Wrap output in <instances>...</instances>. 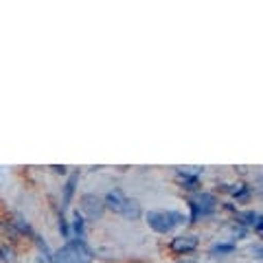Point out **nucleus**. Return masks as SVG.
<instances>
[{
	"label": "nucleus",
	"instance_id": "1",
	"mask_svg": "<svg viewBox=\"0 0 263 263\" xmlns=\"http://www.w3.org/2000/svg\"><path fill=\"white\" fill-rule=\"evenodd\" d=\"M92 259H95L92 250L81 239L68 241L53 254V263H92Z\"/></svg>",
	"mask_w": 263,
	"mask_h": 263
},
{
	"label": "nucleus",
	"instance_id": "2",
	"mask_svg": "<svg viewBox=\"0 0 263 263\" xmlns=\"http://www.w3.org/2000/svg\"><path fill=\"white\" fill-rule=\"evenodd\" d=\"M105 209H110L114 213H119V215L127 217V219H138L141 217V206H138V202L129 200V197L119 191V189H114V191H110L108 195H105Z\"/></svg>",
	"mask_w": 263,
	"mask_h": 263
},
{
	"label": "nucleus",
	"instance_id": "3",
	"mask_svg": "<svg viewBox=\"0 0 263 263\" xmlns=\"http://www.w3.org/2000/svg\"><path fill=\"white\" fill-rule=\"evenodd\" d=\"M147 224H149L156 233H169L176 226L184 224V215L178 211H149L147 213Z\"/></svg>",
	"mask_w": 263,
	"mask_h": 263
},
{
	"label": "nucleus",
	"instance_id": "4",
	"mask_svg": "<svg viewBox=\"0 0 263 263\" xmlns=\"http://www.w3.org/2000/svg\"><path fill=\"white\" fill-rule=\"evenodd\" d=\"M189 206H191V219H200V217H206L215 209V197L211 193H195L191 195L189 200Z\"/></svg>",
	"mask_w": 263,
	"mask_h": 263
},
{
	"label": "nucleus",
	"instance_id": "5",
	"mask_svg": "<svg viewBox=\"0 0 263 263\" xmlns=\"http://www.w3.org/2000/svg\"><path fill=\"white\" fill-rule=\"evenodd\" d=\"M79 209H81V213H84L86 217L97 219V217L103 215L105 204H103L101 197H97L92 193H86V195H81V200H79Z\"/></svg>",
	"mask_w": 263,
	"mask_h": 263
},
{
	"label": "nucleus",
	"instance_id": "6",
	"mask_svg": "<svg viewBox=\"0 0 263 263\" xmlns=\"http://www.w3.org/2000/svg\"><path fill=\"white\" fill-rule=\"evenodd\" d=\"M171 252L176 254H189L197 248V237L195 235H180V237H174V241H171Z\"/></svg>",
	"mask_w": 263,
	"mask_h": 263
},
{
	"label": "nucleus",
	"instance_id": "7",
	"mask_svg": "<svg viewBox=\"0 0 263 263\" xmlns=\"http://www.w3.org/2000/svg\"><path fill=\"white\" fill-rule=\"evenodd\" d=\"M176 182L182 186V189H189V191H193V189H197V178L186 174V171H182V174L176 176Z\"/></svg>",
	"mask_w": 263,
	"mask_h": 263
},
{
	"label": "nucleus",
	"instance_id": "8",
	"mask_svg": "<svg viewBox=\"0 0 263 263\" xmlns=\"http://www.w3.org/2000/svg\"><path fill=\"white\" fill-rule=\"evenodd\" d=\"M77 180L79 176L77 174H72L68 178V182H66V189H64V206H68L70 200H72V193H75V184H77Z\"/></svg>",
	"mask_w": 263,
	"mask_h": 263
},
{
	"label": "nucleus",
	"instance_id": "9",
	"mask_svg": "<svg viewBox=\"0 0 263 263\" xmlns=\"http://www.w3.org/2000/svg\"><path fill=\"white\" fill-rule=\"evenodd\" d=\"M239 217L243 224H250V226H259V219H261V215H257V213H241Z\"/></svg>",
	"mask_w": 263,
	"mask_h": 263
},
{
	"label": "nucleus",
	"instance_id": "10",
	"mask_svg": "<svg viewBox=\"0 0 263 263\" xmlns=\"http://www.w3.org/2000/svg\"><path fill=\"white\" fill-rule=\"evenodd\" d=\"M13 259H15L13 250L7 248V246H3V248H0V261H3V263H13Z\"/></svg>",
	"mask_w": 263,
	"mask_h": 263
},
{
	"label": "nucleus",
	"instance_id": "11",
	"mask_svg": "<svg viewBox=\"0 0 263 263\" xmlns=\"http://www.w3.org/2000/svg\"><path fill=\"white\" fill-rule=\"evenodd\" d=\"M233 250H235L233 243H221V246H215V248L211 250V254H215L217 257V254H226V252H233Z\"/></svg>",
	"mask_w": 263,
	"mask_h": 263
},
{
	"label": "nucleus",
	"instance_id": "12",
	"mask_svg": "<svg viewBox=\"0 0 263 263\" xmlns=\"http://www.w3.org/2000/svg\"><path fill=\"white\" fill-rule=\"evenodd\" d=\"M75 233H77L79 237H81V233H84V217H81L79 213L75 215Z\"/></svg>",
	"mask_w": 263,
	"mask_h": 263
},
{
	"label": "nucleus",
	"instance_id": "13",
	"mask_svg": "<svg viewBox=\"0 0 263 263\" xmlns=\"http://www.w3.org/2000/svg\"><path fill=\"white\" fill-rule=\"evenodd\" d=\"M60 230H62V235L64 237H68V224H66V219L60 217Z\"/></svg>",
	"mask_w": 263,
	"mask_h": 263
},
{
	"label": "nucleus",
	"instance_id": "14",
	"mask_svg": "<svg viewBox=\"0 0 263 263\" xmlns=\"http://www.w3.org/2000/svg\"><path fill=\"white\" fill-rule=\"evenodd\" d=\"M259 228H263V217H261V219H259Z\"/></svg>",
	"mask_w": 263,
	"mask_h": 263
}]
</instances>
